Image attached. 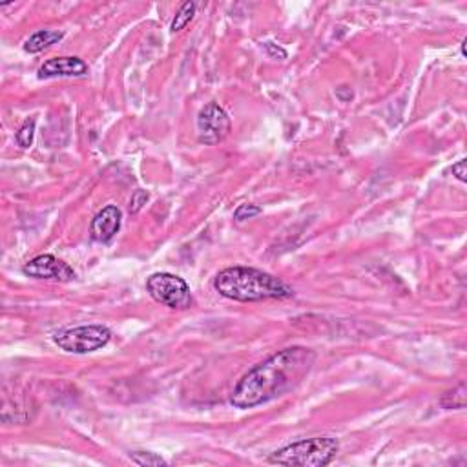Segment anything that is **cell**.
<instances>
[{
    "instance_id": "obj_13",
    "label": "cell",
    "mask_w": 467,
    "mask_h": 467,
    "mask_svg": "<svg viewBox=\"0 0 467 467\" xmlns=\"http://www.w3.org/2000/svg\"><path fill=\"white\" fill-rule=\"evenodd\" d=\"M130 458L137 466H167L168 464L165 458L152 451H132Z\"/></svg>"
},
{
    "instance_id": "obj_12",
    "label": "cell",
    "mask_w": 467,
    "mask_h": 467,
    "mask_svg": "<svg viewBox=\"0 0 467 467\" xmlns=\"http://www.w3.org/2000/svg\"><path fill=\"white\" fill-rule=\"evenodd\" d=\"M196 15V4L194 2H187L181 6V10L177 11L176 19L172 21V32H181L183 28L187 26L188 22L192 21Z\"/></svg>"
},
{
    "instance_id": "obj_17",
    "label": "cell",
    "mask_w": 467,
    "mask_h": 467,
    "mask_svg": "<svg viewBox=\"0 0 467 467\" xmlns=\"http://www.w3.org/2000/svg\"><path fill=\"white\" fill-rule=\"evenodd\" d=\"M263 48H265L267 53H269V55L272 59H280V61L287 59V52H285V50L278 46V44H274V42H263Z\"/></svg>"
},
{
    "instance_id": "obj_15",
    "label": "cell",
    "mask_w": 467,
    "mask_h": 467,
    "mask_svg": "<svg viewBox=\"0 0 467 467\" xmlns=\"http://www.w3.org/2000/svg\"><path fill=\"white\" fill-rule=\"evenodd\" d=\"M261 212H263V210H261V207H258V205H239V207L236 208V212H234V219H236L238 223H241V221H247V219H252L256 218V216H260Z\"/></svg>"
},
{
    "instance_id": "obj_16",
    "label": "cell",
    "mask_w": 467,
    "mask_h": 467,
    "mask_svg": "<svg viewBox=\"0 0 467 467\" xmlns=\"http://www.w3.org/2000/svg\"><path fill=\"white\" fill-rule=\"evenodd\" d=\"M148 199H150V196H148L146 190H137V192H135L130 199V214L139 212L141 208L145 207Z\"/></svg>"
},
{
    "instance_id": "obj_9",
    "label": "cell",
    "mask_w": 467,
    "mask_h": 467,
    "mask_svg": "<svg viewBox=\"0 0 467 467\" xmlns=\"http://www.w3.org/2000/svg\"><path fill=\"white\" fill-rule=\"evenodd\" d=\"M88 75V64L79 57L50 59L39 68V79L84 77Z\"/></svg>"
},
{
    "instance_id": "obj_11",
    "label": "cell",
    "mask_w": 467,
    "mask_h": 467,
    "mask_svg": "<svg viewBox=\"0 0 467 467\" xmlns=\"http://www.w3.org/2000/svg\"><path fill=\"white\" fill-rule=\"evenodd\" d=\"M444 409H464L466 407V385H458L457 389L447 391L440 398Z\"/></svg>"
},
{
    "instance_id": "obj_7",
    "label": "cell",
    "mask_w": 467,
    "mask_h": 467,
    "mask_svg": "<svg viewBox=\"0 0 467 467\" xmlns=\"http://www.w3.org/2000/svg\"><path fill=\"white\" fill-rule=\"evenodd\" d=\"M24 274L35 280H55V281H72L75 272L68 263L61 261L52 254H41L28 261L24 265Z\"/></svg>"
},
{
    "instance_id": "obj_14",
    "label": "cell",
    "mask_w": 467,
    "mask_h": 467,
    "mask_svg": "<svg viewBox=\"0 0 467 467\" xmlns=\"http://www.w3.org/2000/svg\"><path fill=\"white\" fill-rule=\"evenodd\" d=\"M33 135H35V119L24 121V125L17 132V143L22 148H30L33 145Z\"/></svg>"
},
{
    "instance_id": "obj_19",
    "label": "cell",
    "mask_w": 467,
    "mask_h": 467,
    "mask_svg": "<svg viewBox=\"0 0 467 467\" xmlns=\"http://www.w3.org/2000/svg\"><path fill=\"white\" fill-rule=\"evenodd\" d=\"M462 55H464V57H466V41L462 42Z\"/></svg>"
},
{
    "instance_id": "obj_8",
    "label": "cell",
    "mask_w": 467,
    "mask_h": 467,
    "mask_svg": "<svg viewBox=\"0 0 467 467\" xmlns=\"http://www.w3.org/2000/svg\"><path fill=\"white\" fill-rule=\"evenodd\" d=\"M121 223H123L121 208L115 207V205H108L101 212H97V216L90 225V234L97 243H108L121 230Z\"/></svg>"
},
{
    "instance_id": "obj_10",
    "label": "cell",
    "mask_w": 467,
    "mask_h": 467,
    "mask_svg": "<svg viewBox=\"0 0 467 467\" xmlns=\"http://www.w3.org/2000/svg\"><path fill=\"white\" fill-rule=\"evenodd\" d=\"M61 39H63V33L61 32L41 30V32L33 33V35L28 39L26 44H24V50H26L28 53H39L42 52V50H46V48L52 46V44H55V42H59Z\"/></svg>"
},
{
    "instance_id": "obj_6",
    "label": "cell",
    "mask_w": 467,
    "mask_h": 467,
    "mask_svg": "<svg viewBox=\"0 0 467 467\" xmlns=\"http://www.w3.org/2000/svg\"><path fill=\"white\" fill-rule=\"evenodd\" d=\"M230 117L218 103H208L198 115V135L203 145H218L230 134Z\"/></svg>"
},
{
    "instance_id": "obj_18",
    "label": "cell",
    "mask_w": 467,
    "mask_h": 467,
    "mask_svg": "<svg viewBox=\"0 0 467 467\" xmlns=\"http://www.w3.org/2000/svg\"><path fill=\"white\" fill-rule=\"evenodd\" d=\"M466 159H460V161L457 163V165H453V168H451V172H453V176L457 177L458 181H462V183H466L467 181V174H466Z\"/></svg>"
},
{
    "instance_id": "obj_2",
    "label": "cell",
    "mask_w": 467,
    "mask_h": 467,
    "mask_svg": "<svg viewBox=\"0 0 467 467\" xmlns=\"http://www.w3.org/2000/svg\"><path fill=\"white\" fill-rule=\"evenodd\" d=\"M214 289L227 300L241 303L287 300L294 296V291L280 278L252 267H229L221 270L214 278Z\"/></svg>"
},
{
    "instance_id": "obj_1",
    "label": "cell",
    "mask_w": 467,
    "mask_h": 467,
    "mask_svg": "<svg viewBox=\"0 0 467 467\" xmlns=\"http://www.w3.org/2000/svg\"><path fill=\"white\" fill-rule=\"evenodd\" d=\"M314 364L316 353L312 349L289 347L278 351L239 380L230 395V404L238 409H252L285 396L307 378Z\"/></svg>"
},
{
    "instance_id": "obj_5",
    "label": "cell",
    "mask_w": 467,
    "mask_h": 467,
    "mask_svg": "<svg viewBox=\"0 0 467 467\" xmlns=\"http://www.w3.org/2000/svg\"><path fill=\"white\" fill-rule=\"evenodd\" d=\"M112 340V333L104 325H81L59 331L53 336V342L59 349L72 354H88L106 347Z\"/></svg>"
},
{
    "instance_id": "obj_3",
    "label": "cell",
    "mask_w": 467,
    "mask_h": 467,
    "mask_svg": "<svg viewBox=\"0 0 467 467\" xmlns=\"http://www.w3.org/2000/svg\"><path fill=\"white\" fill-rule=\"evenodd\" d=\"M338 451H340V442L336 438L316 436V438H305L281 447L270 455L269 462L278 466L323 467L333 462Z\"/></svg>"
},
{
    "instance_id": "obj_4",
    "label": "cell",
    "mask_w": 467,
    "mask_h": 467,
    "mask_svg": "<svg viewBox=\"0 0 467 467\" xmlns=\"http://www.w3.org/2000/svg\"><path fill=\"white\" fill-rule=\"evenodd\" d=\"M146 291L157 303L174 311H185L194 305L192 291L187 281L170 272L152 274L146 280Z\"/></svg>"
}]
</instances>
